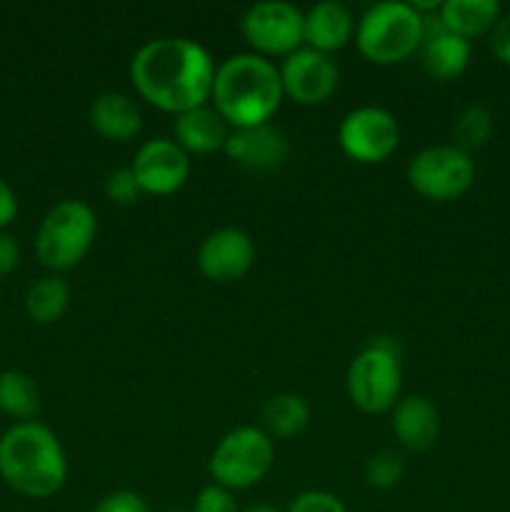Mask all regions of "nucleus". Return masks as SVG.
<instances>
[{
    "label": "nucleus",
    "mask_w": 510,
    "mask_h": 512,
    "mask_svg": "<svg viewBox=\"0 0 510 512\" xmlns=\"http://www.w3.org/2000/svg\"><path fill=\"white\" fill-rule=\"evenodd\" d=\"M355 33V20L343 3L325 0L303 13V43L318 53H335L345 48Z\"/></svg>",
    "instance_id": "nucleus-17"
},
{
    "label": "nucleus",
    "mask_w": 510,
    "mask_h": 512,
    "mask_svg": "<svg viewBox=\"0 0 510 512\" xmlns=\"http://www.w3.org/2000/svg\"><path fill=\"white\" fill-rule=\"evenodd\" d=\"M490 50H493L500 63L510 68V13L500 15L495 28L490 30Z\"/></svg>",
    "instance_id": "nucleus-30"
},
{
    "label": "nucleus",
    "mask_w": 510,
    "mask_h": 512,
    "mask_svg": "<svg viewBox=\"0 0 510 512\" xmlns=\"http://www.w3.org/2000/svg\"><path fill=\"white\" fill-rule=\"evenodd\" d=\"M223 153L240 168L268 173V170L280 168L285 163L288 140L270 123L253 125V128H235L230 130Z\"/></svg>",
    "instance_id": "nucleus-14"
},
{
    "label": "nucleus",
    "mask_w": 510,
    "mask_h": 512,
    "mask_svg": "<svg viewBox=\"0 0 510 512\" xmlns=\"http://www.w3.org/2000/svg\"><path fill=\"white\" fill-rule=\"evenodd\" d=\"M98 233L95 210L83 200H60L45 213L35 233V255L40 265L63 273L88 255Z\"/></svg>",
    "instance_id": "nucleus-6"
},
{
    "label": "nucleus",
    "mask_w": 510,
    "mask_h": 512,
    "mask_svg": "<svg viewBox=\"0 0 510 512\" xmlns=\"http://www.w3.org/2000/svg\"><path fill=\"white\" fill-rule=\"evenodd\" d=\"M283 93L298 105H320L338 88V65L330 55L300 48L290 53L280 65Z\"/></svg>",
    "instance_id": "nucleus-12"
},
{
    "label": "nucleus",
    "mask_w": 510,
    "mask_h": 512,
    "mask_svg": "<svg viewBox=\"0 0 510 512\" xmlns=\"http://www.w3.org/2000/svg\"><path fill=\"white\" fill-rule=\"evenodd\" d=\"M173 135L175 143L188 155H210L225 150L230 125L215 113V108L200 105V108L188 110V113L175 115Z\"/></svg>",
    "instance_id": "nucleus-18"
},
{
    "label": "nucleus",
    "mask_w": 510,
    "mask_h": 512,
    "mask_svg": "<svg viewBox=\"0 0 510 512\" xmlns=\"http://www.w3.org/2000/svg\"><path fill=\"white\" fill-rule=\"evenodd\" d=\"M70 305V288L58 275L35 280L25 293V313L35 325H53Z\"/></svg>",
    "instance_id": "nucleus-23"
},
{
    "label": "nucleus",
    "mask_w": 510,
    "mask_h": 512,
    "mask_svg": "<svg viewBox=\"0 0 510 512\" xmlns=\"http://www.w3.org/2000/svg\"><path fill=\"white\" fill-rule=\"evenodd\" d=\"M15 215H18V198H15L8 180L0 178V233L13 223Z\"/></svg>",
    "instance_id": "nucleus-32"
},
{
    "label": "nucleus",
    "mask_w": 510,
    "mask_h": 512,
    "mask_svg": "<svg viewBox=\"0 0 510 512\" xmlns=\"http://www.w3.org/2000/svg\"><path fill=\"white\" fill-rule=\"evenodd\" d=\"M143 195L138 180H135L133 170L130 168H118L113 173H108L105 178V198L113 205H135Z\"/></svg>",
    "instance_id": "nucleus-26"
},
{
    "label": "nucleus",
    "mask_w": 510,
    "mask_h": 512,
    "mask_svg": "<svg viewBox=\"0 0 510 512\" xmlns=\"http://www.w3.org/2000/svg\"><path fill=\"white\" fill-rule=\"evenodd\" d=\"M285 512H348L343 500L328 490H305L290 500Z\"/></svg>",
    "instance_id": "nucleus-27"
},
{
    "label": "nucleus",
    "mask_w": 510,
    "mask_h": 512,
    "mask_svg": "<svg viewBox=\"0 0 510 512\" xmlns=\"http://www.w3.org/2000/svg\"><path fill=\"white\" fill-rule=\"evenodd\" d=\"M338 143L340 150L355 163H385L398 150V120L393 113H388L385 108H375V105L355 108L340 120Z\"/></svg>",
    "instance_id": "nucleus-10"
},
{
    "label": "nucleus",
    "mask_w": 510,
    "mask_h": 512,
    "mask_svg": "<svg viewBox=\"0 0 510 512\" xmlns=\"http://www.w3.org/2000/svg\"><path fill=\"white\" fill-rule=\"evenodd\" d=\"M215 63L188 38L148 40L130 60V83L145 103L163 113H188L210 100Z\"/></svg>",
    "instance_id": "nucleus-1"
},
{
    "label": "nucleus",
    "mask_w": 510,
    "mask_h": 512,
    "mask_svg": "<svg viewBox=\"0 0 510 512\" xmlns=\"http://www.w3.org/2000/svg\"><path fill=\"white\" fill-rule=\"evenodd\" d=\"M168 512H188V510H183V508H170Z\"/></svg>",
    "instance_id": "nucleus-34"
},
{
    "label": "nucleus",
    "mask_w": 510,
    "mask_h": 512,
    "mask_svg": "<svg viewBox=\"0 0 510 512\" xmlns=\"http://www.w3.org/2000/svg\"><path fill=\"white\" fill-rule=\"evenodd\" d=\"M0 413L18 423H30L40 413V390L23 370L0 373Z\"/></svg>",
    "instance_id": "nucleus-22"
},
{
    "label": "nucleus",
    "mask_w": 510,
    "mask_h": 512,
    "mask_svg": "<svg viewBox=\"0 0 510 512\" xmlns=\"http://www.w3.org/2000/svg\"><path fill=\"white\" fill-rule=\"evenodd\" d=\"M390 428L400 448L408 453H428L440 438V413L425 395H408L390 410Z\"/></svg>",
    "instance_id": "nucleus-16"
},
{
    "label": "nucleus",
    "mask_w": 510,
    "mask_h": 512,
    "mask_svg": "<svg viewBox=\"0 0 510 512\" xmlns=\"http://www.w3.org/2000/svg\"><path fill=\"white\" fill-rule=\"evenodd\" d=\"M490 135H493V115H490V110H485L483 105H468V108L455 118L453 145L465 150V153L480 150L483 145H488Z\"/></svg>",
    "instance_id": "nucleus-24"
},
{
    "label": "nucleus",
    "mask_w": 510,
    "mask_h": 512,
    "mask_svg": "<svg viewBox=\"0 0 510 512\" xmlns=\"http://www.w3.org/2000/svg\"><path fill=\"white\" fill-rule=\"evenodd\" d=\"M93 512H150V508L143 495L133 493V490H115V493L105 495Z\"/></svg>",
    "instance_id": "nucleus-29"
},
{
    "label": "nucleus",
    "mask_w": 510,
    "mask_h": 512,
    "mask_svg": "<svg viewBox=\"0 0 510 512\" xmlns=\"http://www.w3.org/2000/svg\"><path fill=\"white\" fill-rule=\"evenodd\" d=\"M283 80L273 60L238 53L215 68L213 108L230 128L265 125L283 103Z\"/></svg>",
    "instance_id": "nucleus-2"
},
{
    "label": "nucleus",
    "mask_w": 510,
    "mask_h": 512,
    "mask_svg": "<svg viewBox=\"0 0 510 512\" xmlns=\"http://www.w3.org/2000/svg\"><path fill=\"white\" fill-rule=\"evenodd\" d=\"M438 18L448 33L470 40L490 33L500 20V5L495 0H445Z\"/></svg>",
    "instance_id": "nucleus-20"
},
{
    "label": "nucleus",
    "mask_w": 510,
    "mask_h": 512,
    "mask_svg": "<svg viewBox=\"0 0 510 512\" xmlns=\"http://www.w3.org/2000/svg\"><path fill=\"white\" fill-rule=\"evenodd\" d=\"M193 512H240L238 503H235L233 493L220 485L210 483L195 495V503H193Z\"/></svg>",
    "instance_id": "nucleus-28"
},
{
    "label": "nucleus",
    "mask_w": 510,
    "mask_h": 512,
    "mask_svg": "<svg viewBox=\"0 0 510 512\" xmlns=\"http://www.w3.org/2000/svg\"><path fill=\"white\" fill-rule=\"evenodd\" d=\"M130 170L143 195H173L188 183L190 158L175 140L155 138L140 145Z\"/></svg>",
    "instance_id": "nucleus-11"
},
{
    "label": "nucleus",
    "mask_w": 510,
    "mask_h": 512,
    "mask_svg": "<svg viewBox=\"0 0 510 512\" xmlns=\"http://www.w3.org/2000/svg\"><path fill=\"white\" fill-rule=\"evenodd\" d=\"M255 263V243L245 230L218 228L198 248V268L208 280L220 285L245 278Z\"/></svg>",
    "instance_id": "nucleus-13"
},
{
    "label": "nucleus",
    "mask_w": 510,
    "mask_h": 512,
    "mask_svg": "<svg viewBox=\"0 0 510 512\" xmlns=\"http://www.w3.org/2000/svg\"><path fill=\"white\" fill-rule=\"evenodd\" d=\"M0 478L23 498L45 500L68 480V458L58 435L43 423H15L0 435Z\"/></svg>",
    "instance_id": "nucleus-3"
},
{
    "label": "nucleus",
    "mask_w": 510,
    "mask_h": 512,
    "mask_svg": "<svg viewBox=\"0 0 510 512\" xmlns=\"http://www.w3.org/2000/svg\"><path fill=\"white\" fill-rule=\"evenodd\" d=\"M245 43L260 58L285 55L303 48V13L285 0H263L245 10L240 20Z\"/></svg>",
    "instance_id": "nucleus-9"
},
{
    "label": "nucleus",
    "mask_w": 510,
    "mask_h": 512,
    "mask_svg": "<svg viewBox=\"0 0 510 512\" xmlns=\"http://www.w3.org/2000/svg\"><path fill=\"white\" fill-rule=\"evenodd\" d=\"M20 263L18 240L10 233H0V278L13 273Z\"/></svg>",
    "instance_id": "nucleus-31"
},
{
    "label": "nucleus",
    "mask_w": 510,
    "mask_h": 512,
    "mask_svg": "<svg viewBox=\"0 0 510 512\" xmlns=\"http://www.w3.org/2000/svg\"><path fill=\"white\" fill-rule=\"evenodd\" d=\"M405 175L418 195L435 203H448L473 188L475 163L470 153L455 145H430L410 158Z\"/></svg>",
    "instance_id": "nucleus-8"
},
{
    "label": "nucleus",
    "mask_w": 510,
    "mask_h": 512,
    "mask_svg": "<svg viewBox=\"0 0 510 512\" xmlns=\"http://www.w3.org/2000/svg\"><path fill=\"white\" fill-rule=\"evenodd\" d=\"M90 128L105 140L128 143L143 128V115L133 98L123 93H103L90 103Z\"/></svg>",
    "instance_id": "nucleus-19"
},
{
    "label": "nucleus",
    "mask_w": 510,
    "mask_h": 512,
    "mask_svg": "<svg viewBox=\"0 0 510 512\" xmlns=\"http://www.w3.org/2000/svg\"><path fill=\"white\" fill-rule=\"evenodd\" d=\"M420 63L433 80H455L470 63V40L448 33L438 15H423Z\"/></svg>",
    "instance_id": "nucleus-15"
},
{
    "label": "nucleus",
    "mask_w": 510,
    "mask_h": 512,
    "mask_svg": "<svg viewBox=\"0 0 510 512\" xmlns=\"http://www.w3.org/2000/svg\"><path fill=\"white\" fill-rule=\"evenodd\" d=\"M403 388L400 348L395 338H373L348 365L345 390L360 413L380 415L395 408Z\"/></svg>",
    "instance_id": "nucleus-5"
},
{
    "label": "nucleus",
    "mask_w": 510,
    "mask_h": 512,
    "mask_svg": "<svg viewBox=\"0 0 510 512\" xmlns=\"http://www.w3.org/2000/svg\"><path fill=\"white\" fill-rule=\"evenodd\" d=\"M240 512H283V510L275 508V505H270V503H250L248 508L240 510Z\"/></svg>",
    "instance_id": "nucleus-33"
},
{
    "label": "nucleus",
    "mask_w": 510,
    "mask_h": 512,
    "mask_svg": "<svg viewBox=\"0 0 510 512\" xmlns=\"http://www.w3.org/2000/svg\"><path fill=\"white\" fill-rule=\"evenodd\" d=\"M260 420H263V430L270 438H295L308 428L310 405L305 403L303 395H273L270 400H265Z\"/></svg>",
    "instance_id": "nucleus-21"
},
{
    "label": "nucleus",
    "mask_w": 510,
    "mask_h": 512,
    "mask_svg": "<svg viewBox=\"0 0 510 512\" xmlns=\"http://www.w3.org/2000/svg\"><path fill=\"white\" fill-rule=\"evenodd\" d=\"M275 463L273 438L263 428L243 425L223 435L210 453L208 473L225 490H248L270 473Z\"/></svg>",
    "instance_id": "nucleus-7"
},
{
    "label": "nucleus",
    "mask_w": 510,
    "mask_h": 512,
    "mask_svg": "<svg viewBox=\"0 0 510 512\" xmlns=\"http://www.w3.org/2000/svg\"><path fill=\"white\" fill-rule=\"evenodd\" d=\"M355 45L368 63H403L423 45V15L413 3L370 5L355 25Z\"/></svg>",
    "instance_id": "nucleus-4"
},
{
    "label": "nucleus",
    "mask_w": 510,
    "mask_h": 512,
    "mask_svg": "<svg viewBox=\"0 0 510 512\" xmlns=\"http://www.w3.org/2000/svg\"><path fill=\"white\" fill-rule=\"evenodd\" d=\"M405 460L395 450H380L365 463V483L375 490H390L403 480Z\"/></svg>",
    "instance_id": "nucleus-25"
}]
</instances>
